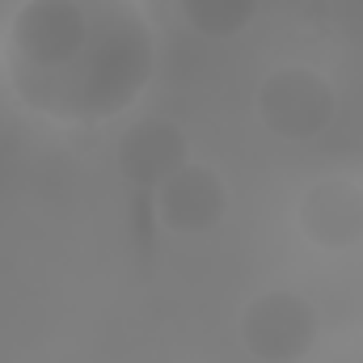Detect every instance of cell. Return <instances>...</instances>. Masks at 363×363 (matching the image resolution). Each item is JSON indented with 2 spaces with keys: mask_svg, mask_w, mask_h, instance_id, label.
Returning <instances> with one entry per match:
<instances>
[{
  "mask_svg": "<svg viewBox=\"0 0 363 363\" xmlns=\"http://www.w3.org/2000/svg\"><path fill=\"white\" fill-rule=\"evenodd\" d=\"M157 43L131 0H26L4 34V72L38 118L97 127L148 89Z\"/></svg>",
  "mask_w": 363,
  "mask_h": 363,
  "instance_id": "cell-1",
  "label": "cell"
},
{
  "mask_svg": "<svg viewBox=\"0 0 363 363\" xmlns=\"http://www.w3.org/2000/svg\"><path fill=\"white\" fill-rule=\"evenodd\" d=\"M300 233L317 250H355L363 241V186L351 178H321L300 199Z\"/></svg>",
  "mask_w": 363,
  "mask_h": 363,
  "instance_id": "cell-6",
  "label": "cell"
},
{
  "mask_svg": "<svg viewBox=\"0 0 363 363\" xmlns=\"http://www.w3.org/2000/svg\"><path fill=\"white\" fill-rule=\"evenodd\" d=\"M258 13V0H182V17L203 38H237Z\"/></svg>",
  "mask_w": 363,
  "mask_h": 363,
  "instance_id": "cell-7",
  "label": "cell"
},
{
  "mask_svg": "<svg viewBox=\"0 0 363 363\" xmlns=\"http://www.w3.org/2000/svg\"><path fill=\"white\" fill-rule=\"evenodd\" d=\"M190 161V144L182 135L178 123L169 118H140L123 131L118 148H114V165L118 174L140 186V190H157L161 182H169L182 165Z\"/></svg>",
  "mask_w": 363,
  "mask_h": 363,
  "instance_id": "cell-5",
  "label": "cell"
},
{
  "mask_svg": "<svg viewBox=\"0 0 363 363\" xmlns=\"http://www.w3.org/2000/svg\"><path fill=\"white\" fill-rule=\"evenodd\" d=\"M254 106H258V118H262V127L271 135L300 144V140L321 135L334 123L338 93L317 68L287 64V68H274L271 77L258 85Z\"/></svg>",
  "mask_w": 363,
  "mask_h": 363,
  "instance_id": "cell-2",
  "label": "cell"
},
{
  "mask_svg": "<svg viewBox=\"0 0 363 363\" xmlns=\"http://www.w3.org/2000/svg\"><path fill=\"white\" fill-rule=\"evenodd\" d=\"M152 211H157V224L178 237L211 233L228 211V186L211 165L186 161L174 178L152 190Z\"/></svg>",
  "mask_w": 363,
  "mask_h": 363,
  "instance_id": "cell-4",
  "label": "cell"
},
{
  "mask_svg": "<svg viewBox=\"0 0 363 363\" xmlns=\"http://www.w3.org/2000/svg\"><path fill=\"white\" fill-rule=\"evenodd\" d=\"M241 342L262 363H296L317 342V313L287 287L262 291L241 313Z\"/></svg>",
  "mask_w": 363,
  "mask_h": 363,
  "instance_id": "cell-3",
  "label": "cell"
},
{
  "mask_svg": "<svg viewBox=\"0 0 363 363\" xmlns=\"http://www.w3.org/2000/svg\"><path fill=\"white\" fill-rule=\"evenodd\" d=\"M359 363H363V359H359Z\"/></svg>",
  "mask_w": 363,
  "mask_h": 363,
  "instance_id": "cell-8",
  "label": "cell"
}]
</instances>
